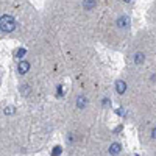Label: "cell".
I'll return each instance as SVG.
<instances>
[{"instance_id":"obj_2","label":"cell","mask_w":156,"mask_h":156,"mask_svg":"<svg viewBox=\"0 0 156 156\" xmlns=\"http://www.w3.org/2000/svg\"><path fill=\"white\" fill-rule=\"evenodd\" d=\"M122 151V145L120 144H117V142H114V144H111L109 145V154H119Z\"/></svg>"},{"instance_id":"obj_9","label":"cell","mask_w":156,"mask_h":156,"mask_svg":"<svg viewBox=\"0 0 156 156\" xmlns=\"http://www.w3.org/2000/svg\"><path fill=\"white\" fill-rule=\"evenodd\" d=\"M62 153V148L61 147H55L53 150H51V156H58V154H61Z\"/></svg>"},{"instance_id":"obj_13","label":"cell","mask_w":156,"mask_h":156,"mask_svg":"<svg viewBox=\"0 0 156 156\" xmlns=\"http://www.w3.org/2000/svg\"><path fill=\"white\" fill-rule=\"evenodd\" d=\"M5 112H6V114H12V112H14V108H9V106H8V108L5 109Z\"/></svg>"},{"instance_id":"obj_8","label":"cell","mask_w":156,"mask_h":156,"mask_svg":"<svg viewBox=\"0 0 156 156\" xmlns=\"http://www.w3.org/2000/svg\"><path fill=\"white\" fill-rule=\"evenodd\" d=\"M144 59H145V55L142 53V51H137V53L134 55V62L136 64H142V62H144Z\"/></svg>"},{"instance_id":"obj_12","label":"cell","mask_w":156,"mask_h":156,"mask_svg":"<svg viewBox=\"0 0 156 156\" xmlns=\"http://www.w3.org/2000/svg\"><path fill=\"white\" fill-rule=\"evenodd\" d=\"M103 105H105V106H109V105H111V100H109V98H105V100H103Z\"/></svg>"},{"instance_id":"obj_10","label":"cell","mask_w":156,"mask_h":156,"mask_svg":"<svg viewBox=\"0 0 156 156\" xmlns=\"http://www.w3.org/2000/svg\"><path fill=\"white\" fill-rule=\"evenodd\" d=\"M25 53H27V50H25V48H20V50H17V53H16V56H17V58H20V59H22V58H23V55H25Z\"/></svg>"},{"instance_id":"obj_4","label":"cell","mask_w":156,"mask_h":156,"mask_svg":"<svg viewBox=\"0 0 156 156\" xmlns=\"http://www.w3.org/2000/svg\"><path fill=\"white\" fill-rule=\"evenodd\" d=\"M115 90H117V94H123L125 90H126V83L122 81V80H119V81L115 83Z\"/></svg>"},{"instance_id":"obj_11","label":"cell","mask_w":156,"mask_h":156,"mask_svg":"<svg viewBox=\"0 0 156 156\" xmlns=\"http://www.w3.org/2000/svg\"><path fill=\"white\" fill-rule=\"evenodd\" d=\"M151 137H153V139H156V125L151 128Z\"/></svg>"},{"instance_id":"obj_3","label":"cell","mask_w":156,"mask_h":156,"mask_svg":"<svg viewBox=\"0 0 156 156\" xmlns=\"http://www.w3.org/2000/svg\"><path fill=\"white\" fill-rule=\"evenodd\" d=\"M86 105H87V98H86L84 95H78V98H76V106H78V109H84Z\"/></svg>"},{"instance_id":"obj_7","label":"cell","mask_w":156,"mask_h":156,"mask_svg":"<svg viewBox=\"0 0 156 156\" xmlns=\"http://www.w3.org/2000/svg\"><path fill=\"white\" fill-rule=\"evenodd\" d=\"M117 27H120V28L128 27V17L123 16V17H119V19H117Z\"/></svg>"},{"instance_id":"obj_5","label":"cell","mask_w":156,"mask_h":156,"mask_svg":"<svg viewBox=\"0 0 156 156\" xmlns=\"http://www.w3.org/2000/svg\"><path fill=\"white\" fill-rule=\"evenodd\" d=\"M17 69H19L20 73H27V72L30 70V64H28L27 61H20L19 66H17Z\"/></svg>"},{"instance_id":"obj_6","label":"cell","mask_w":156,"mask_h":156,"mask_svg":"<svg viewBox=\"0 0 156 156\" xmlns=\"http://www.w3.org/2000/svg\"><path fill=\"white\" fill-rule=\"evenodd\" d=\"M95 5H97V0H83V6H84V9H87V11L94 9Z\"/></svg>"},{"instance_id":"obj_14","label":"cell","mask_w":156,"mask_h":156,"mask_svg":"<svg viewBox=\"0 0 156 156\" xmlns=\"http://www.w3.org/2000/svg\"><path fill=\"white\" fill-rule=\"evenodd\" d=\"M123 2H131V0H123Z\"/></svg>"},{"instance_id":"obj_1","label":"cell","mask_w":156,"mask_h":156,"mask_svg":"<svg viewBox=\"0 0 156 156\" xmlns=\"http://www.w3.org/2000/svg\"><path fill=\"white\" fill-rule=\"evenodd\" d=\"M14 28H16V20H14V17H11V16H8V14H5V16L0 17V30H2V31L11 33Z\"/></svg>"}]
</instances>
